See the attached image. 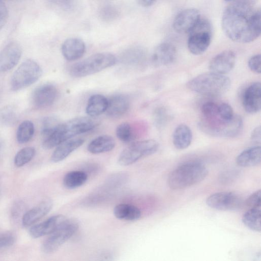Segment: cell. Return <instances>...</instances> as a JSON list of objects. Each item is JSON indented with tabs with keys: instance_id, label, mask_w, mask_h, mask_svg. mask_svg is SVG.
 <instances>
[{
	"instance_id": "cell-1",
	"label": "cell",
	"mask_w": 261,
	"mask_h": 261,
	"mask_svg": "<svg viewBox=\"0 0 261 261\" xmlns=\"http://www.w3.org/2000/svg\"><path fill=\"white\" fill-rule=\"evenodd\" d=\"M222 28L226 36L233 41L249 43L260 34V11L252 6L234 1L224 10Z\"/></svg>"
},
{
	"instance_id": "cell-2",
	"label": "cell",
	"mask_w": 261,
	"mask_h": 261,
	"mask_svg": "<svg viewBox=\"0 0 261 261\" xmlns=\"http://www.w3.org/2000/svg\"><path fill=\"white\" fill-rule=\"evenodd\" d=\"M97 122L89 117H76L61 123L55 130L43 140L42 146L50 149L63 142L93 129Z\"/></svg>"
},
{
	"instance_id": "cell-3",
	"label": "cell",
	"mask_w": 261,
	"mask_h": 261,
	"mask_svg": "<svg viewBox=\"0 0 261 261\" xmlns=\"http://www.w3.org/2000/svg\"><path fill=\"white\" fill-rule=\"evenodd\" d=\"M191 91L207 96H220L230 88V79L223 74L212 71L200 74L187 83Z\"/></svg>"
},
{
	"instance_id": "cell-4",
	"label": "cell",
	"mask_w": 261,
	"mask_h": 261,
	"mask_svg": "<svg viewBox=\"0 0 261 261\" xmlns=\"http://www.w3.org/2000/svg\"><path fill=\"white\" fill-rule=\"evenodd\" d=\"M206 167L198 162L182 164L174 169L168 177V184L173 190H180L202 181L207 176Z\"/></svg>"
},
{
	"instance_id": "cell-5",
	"label": "cell",
	"mask_w": 261,
	"mask_h": 261,
	"mask_svg": "<svg viewBox=\"0 0 261 261\" xmlns=\"http://www.w3.org/2000/svg\"><path fill=\"white\" fill-rule=\"evenodd\" d=\"M117 59L108 52L93 54L74 65L70 68V74L74 77H82L98 72L116 64Z\"/></svg>"
},
{
	"instance_id": "cell-6",
	"label": "cell",
	"mask_w": 261,
	"mask_h": 261,
	"mask_svg": "<svg viewBox=\"0 0 261 261\" xmlns=\"http://www.w3.org/2000/svg\"><path fill=\"white\" fill-rule=\"evenodd\" d=\"M212 31L210 22L207 19L200 18L189 33L187 44L191 53L200 55L207 50L211 42Z\"/></svg>"
},
{
	"instance_id": "cell-7",
	"label": "cell",
	"mask_w": 261,
	"mask_h": 261,
	"mask_svg": "<svg viewBox=\"0 0 261 261\" xmlns=\"http://www.w3.org/2000/svg\"><path fill=\"white\" fill-rule=\"evenodd\" d=\"M42 69L34 60L24 61L15 71L11 80V88L18 91L32 85L41 77Z\"/></svg>"
},
{
	"instance_id": "cell-8",
	"label": "cell",
	"mask_w": 261,
	"mask_h": 261,
	"mask_svg": "<svg viewBox=\"0 0 261 261\" xmlns=\"http://www.w3.org/2000/svg\"><path fill=\"white\" fill-rule=\"evenodd\" d=\"M158 148V142L152 139L133 142L121 152L118 162L123 166L130 165L142 158L154 153Z\"/></svg>"
},
{
	"instance_id": "cell-9",
	"label": "cell",
	"mask_w": 261,
	"mask_h": 261,
	"mask_svg": "<svg viewBox=\"0 0 261 261\" xmlns=\"http://www.w3.org/2000/svg\"><path fill=\"white\" fill-rule=\"evenodd\" d=\"M79 222L73 219H67L58 229L49 234L41 245V250L46 254L55 252L76 232Z\"/></svg>"
},
{
	"instance_id": "cell-10",
	"label": "cell",
	"mask_w": 261,
	"mask_h": 261,
	"mask_svg": "<svg viewBox=\"0 0 261 261\" xmlns=\"http://www.w3.org/2000/svg\"><path fill=\"white\" fill-rule=\"evenodd\" d=\"M210 207L221 211H234L240 208L243 201L240 196L232 192H218L211 195L206 200Z\"/></svg>"
},
{
	"instance_id": "cell-11",
	"label": "cell",
	"mask_w": 261,
	"mask_h": 261,
	"mask_svg": "<svg viewBox=\"0 0 261 261\" xmlns=\"http://www.w3.org/2000/svg\"><path fill=\"white\" fill-rule=\"evenodd\" d=\"M58 96V90L53 84L47 83L37 87L33 91L32 101L38 108H47L52 105Z\"/></svg>"
},
{
	"instance_id": "cell-12",
	"label": "cell",
	"mask_w": 261,
	"mask_h": 261,
	"mask_svg": "<svg viewBox=\"0 0 261 261\" xmlns=\"http://www.w3.org/2000/svg\"><path fill=\"white\" fill-rule=\"evenodd\" d=\"M200 18V13L197 9H185L179 13L175 17L173 23V28L179 33H189Z\"/></svg>"
},
{
	"instance_id": "cell-13",
	"label": "cell",
	"mask_w": 261,
	"mask_h": 261,
	"mask_svg": "<svg viewBox=\"0 0 261 261\" xmlns=\"http://www.w3.org/2000/svg\"><path fill=\"white\" fill-rule=\"evenodd\" d=\"M67 219L65 216L61 214L52 216L45 221L32 226L29 233L34 239L49 235L60 227Z\"/></svg>"
},
{
	"instance_id": "cell-14",
	"label": "cell",
	"mask_w": 261,
	"mask_h": 261,
	"mask_svg": "<svg viewBox=\"0 0 261 261\" xmlns=\"http://www.w3.org/2000/svg\"><path fill=\"white\" fill-rule=\"evenodd\" d=\"M243 106L249 114L259 112L261 109V84L260 82L251 84L245 90L243 95Z\"/></svg>"
},
{
	"instance_id": "cell-15",
	"label": "cell",
	"mask_w": 261,
	"mask_h": 261,
	"mask_svg": "<svg viewBox=\"0 0 261 261\" xmlns=\"http://www.w3.org/2000/svg\"><path fill=\"white\" fill-rule=\"evenodd\" d=\"M236 61V55L233 51L230 50H224L211 60L209 69L212 72L224 75L233 68Z\"/></svg>"
},
{
	"instance_id": "cell-16",
	"label": "cell",
	"mask_w": 261,
	"mask_h": 261,
	"mask_svg": "<svg viewBox=\"0 0 261 261\" xmlns=\"http://www.w3.org/2000/svg\"><path fill=\"white\" fill-rule=\"evenodd\" d=\"M20 45L15 42L8 43L0 53V71H9L19 61L21 56Z\"/></svg>"
},
{
	"instance_id": "cell-17",
	"label": "cell",
	"mask_w": 261,
	"mask_h": 261,
	"mask_svg": "<svg viewBox=\"0 0 261 261\" xmlns=\"http://www.w3.org/2000/svg\"><path fill=\"white\" fill-rule=\"evenodd\" d=\"M176 57L175 46L170 43L164 42L155 47L151 56V61L155 66H164L173 63Z\"/></svg>"
},
{
	"instance_id": "cell-18",
	"label": "cell",
	"mask_w": 261,
	"mask_h": 261,
	"mask_svg": "<svg viewBox=\"0 0 261 261\" xmlns=\"http://www.w3.org/2000/svg\"><path fill=\"white\" fill-rule=\"evenodd\" d=\"M147 55L145 48L140 46H134L124 50L120 56V60L127 66L141 68L145 66Z\"/></svg>"
},
{
	"instance_id": "cell-19",
	"label": "cell",
	"mask_w": 261,
	"mask_h": 261,
	"mask_svg": "<svg viewBox=\"0 0 261 261\" xmlns=\"http://www.w3.org/2000/svg\"><path fill=\"white\" fill-rule=\"evenodd\" d=\"M53 202L51 199L46 198L33 207L23 216L22 224L24 227H28L35 224L46 215L51 210Z\"/></svg>"
},
{
	"instance_id": "cell-20",
	"label": "cell",
	"mask_w": 261,
	"mask_h": 261,
	"mask_svg": "<svg viewBox=\"0 0 261 261\" xmlns=\"http://www.w3.org/2000/svg\"><path fill=\"white\" fill-rule=\"evenodd\" d=\"M86 50L84 42L79 38H69L63 43L61 51L64 57L72 61L81 58Z\"/></svg>"
},
{
	"instance_id": "cell-21",
	"label": "cell",
	"mask_w": 261,
	"mask_h": 261,
	"mask_svg": "<svg viewBox=\"0 0 261 261\" xmlns=\"http://www.w3.org/2000/svg\"><path fill=\"white\" fill-rule=\"evenodd\" d=\"M130 100L128 97L123 94H117L108 99L106 110L107 114L112 118H118L125 114L129 109Z\"/></svg>"
},
{
	"instance_id": "cell-22",
	"label": "cell",
	"mask_w": 261,
	"mask_h": 261,
	"mask_svg": "<svg viewBox=\"0 0 261 261\" xmlns=\"http://www.w3.org/2000/svg\"><path fill=\"white\" fill-rule=\"evenodd\" d=\"M84 140L80 138H72L67 140L59 145L53 152L50 160L53 163H58L65 159L73 151L80 147Z\"/></svg>"
},
{
	"instance_id": "cell-23",
	"label": "cell",
	"mask_w": 261,
	"mask_h": 261,
	"mask_svg": "<svg viewBox=\"0 0 261 261\" xmlns=\"http://www.w3.org/2000/svg\"><path fill=\"white\" fill-rule=\"evenodd\" d=\"M261 162V148L255 146L244 150L236 158L238 165L243 167L257 166Z\"/></svg>"
},
{
	"instance_id": "cell-24",
	"label": "cell",
	"mask_w": 261,
	"mask_h": 261,
	"mask_svg": "<svg viewBox=\"0 0 261 261\" xmlns=\"http://www.w3.org/2000/svg\"><path fill=\"white\" fill-rule=\"evenodd\" d=\"M115 146L114 139L110 135H103L92 140L88 144L87 149L92 154H99L111 151Z\"/></svg>"
},
{
	"instance_id": "cell-25",
	"label": "cell",
	"mask_w": 261,
	"mask_h": 261,
	"mask_svg": "<svg viewBox=\"0 0 261 261\" xmlns=\"http://www.w3.org/2000/svg\"><path fill=\"white\" fill-rule=\"evenodd\" d=\"M192 140V131L188 125L181 124L175 128L172 138L175 148L180 150L186 149L190 146Z\"/></svg>"
},
{
	"instance_id": "cell-26",
	"label": "cell",
	"mask_w": 261,
	"mask_h": 261,
	"mask_svg": "<svg viewBox=\"0 0 261 261\" xmlns=\"http://www.w3.org/2000/svg\"><path fill=\"white\" fill-rule=\"evenodd\" d=\"M108 99L101 94L92 95L88 99L86 108V113L90 117L97 116L106 111Z\"/></svg>"
},
{
	"instance_id": "cell-27",
	"label": "cell",
	"mask_w": 261,
	"mask_h": 261,
	"mask_svg": "<svg viewBox=\"0 0 261 261\" xmlns=\"http://www.w3.org/2000/svg\"><path fill=\"white\" fill-rule=\"evenodd\" d=\"M114 214L119 219L135 221L140 218L141 212L138 207L134 205L121 203L115 206Z\"/></svg>"
},
{
	"instance_id": "cell-28",
	"label": "cell",
	"mask_w": 261,
	"mask_h": 261,
	"mask_svg": "<svg viewBox=\"0 0 261 261\" xmlns=\"http://www.w3.org/2000/svg\"><path fill=\"white\" fill-rule=\"evenodd\" d=\"M242 222L249 229L260 232L261 230V210L260 208H251L244 214Z\"/></svg>"
},
{
	"instance_id": "cell-29",
	"label": "cell",
	"mask_w": 261,
	"mask_h": 261,
	"mask_svg": "<svg viewBox=\"0 0 261 261\" xmlns=\"http://www.w3.org/2000/svg\"><path fill=\"white\" fill-rule=\"evenodd\" d=\"M88 179V175L83 171L74 170L67 173L63 180L65 188L73 189L83 185Z\"/></svg>"
},
{
	"instance_id": "cell-30",
	"label": "cell",
	"mask_w": 261,
	"mask_h": 261,
	"mask_svg": "<svg viewBox=\"0 0 261 261\" xmlns=\"http://www.w3.org/2000/svg\"><path fill=\"white\" fill-rule=\"evenodd\" d=\"M35 132L33 123L30 120L22 121L16 131V140L20 144L28 142L33 138Z\"/></svg>"
},
{
	"instance_id": "cell-31",
	"label": "cell",
	"mask_w": 261,
	"mask_h": 261,
	"mask_svg": "<svg viewBox=\"0 0 261 261\" xmlns=\"http://www.w3.org/2000/svg\"><path fill=\"white\" fill-rule=\"evenodd\" d=\"M17 120V112L14 108L6 106L0 109V127L13 125Z\"/></svg>"
},
{
	"instance_id": "cell-32",
	"label": "cell",
	"mask_w": 261,
	"mask_h": 261,
	"mask_svg": "<svg viewBox=\"0 0 261 261\" xmlns=\"http://www.w3.org/2000/svg\"><path fill=\"white\" fill-rule=\"evenodd\" d=\"M36 153L35 148L25 147L19 150L16 154L14 163L17 167H21L32 160Z\"/></svg>"
},
{
	"instance_id": "cell-33",
	"label": "cell",
	"mask_w": 261,
	"mask_h": 261,
	"mask_svg": "<svg viewBox=\"0 0 261 261\" xmlns=\"http://www.w3.org/2000/svg\"><path fill=\"white\" fill-rule=\"evenodd\" d=\"M116 135L118 139L123 143L131 142L134 137L131 125L126 122L118 125L116 129Z\"/></svg>"
},
{
	"instance_id": "cell-34",
	"label": "cell",
	"mask_w": 261,
	"mask_h": 261,
	"mask_svg": "<svg viewBox=\"0 0 261 261\" xmlns=\"http://www.w3.org/2000/svg\"><path fill=\"white\" fill-rule=\"evenodd\" d=\"M61 123L59 120L53 116L45 117L42 121L41 135L45 138L53 133Z\"/></svg>"
},
{
	"instance_id": "cell-35",
	"label": "cell",
	"mask_w": 261,
	"mask_h": 261,
	"mask_svg": "<svg viewBox=\"0 0 261 261\" xmlns=\"http://www.w3.org/2000/svg\"><path fill=\"white\" fill-rule=\"evenodd\" d=\"M119 16V11L115 6L107 5L102 7L99 11L100 18L106 22L112 21Z\"/></svg>"
},
{
	"instance_id": "cell-36",
	"label": "cell",
	"mask_w": 261,
	"mask_h": 261,
	"mask_svg": "<svg viewBox=\"0 0 261 261\" xmlns=\"http://www.w3.org/2000/svg\"><path fill=\"white\" fill-rule=\"evenodd\" d=\"M168 110L164 107L156 108L153 114V119L154 124L157 127L164 126L170 117Z\"/></svg>"
},
{
	"instance_id": "cell-37",
	"label": "cell",
	"mask_w": 261,
	"mask_h": 261,
	"mask_svg": "<svg viewBox=\"0 0 261 261\" xmlns=\"http://www.w3.org/2000/svg\"><path fill=\"white\" fill-rule=\"evenodd\" d=\"M217 114L219 119L225 123L230 121L235 115L231 106L225 102L218 105Z\"/></svg>"
},
{
	"instance_id": "cell-38",
	"label": "cell",
	"mask_w": 261,
	"mask_h": 261,
	"mask_svg": "<svg viewBox=\"0 0 261 261\" xmlns=\"http://www.w3.org/2000/svg\"><path fill=\"white\" fill-rule=\"evenodd\" d=\"M16 241V236L12 231H6L0 232V248L11 246Z\"/></svg>"
},
{
	"instance_id": "cell-39",
	"label": "cell",
	"mask_w": 261,
	"mask_h": 261,
	"mask_svg": "<svg viewBox=\"0 0 261 261\" xmlns=\"http://www.w3.org/2000/svg\"><path fill=\"white\" fill-rule=\"evenodd\" d=\"M245 205L249 208H261V190H258L246 199Z\"/></svg>"
},
{
	"instance_id": "cell-40",
	"label": "cell",
	"mask_w": 261,
	"mask_h": 261,
	"mask_svg": "<svg viewBox=\"0 0 261 261\" xmlns=\"http://www.w3.org/2000/svg\"><path fill=\"white\" fill-rule=\"evenodd\" d=\"M248 66L249 69L256 74L261 73V56L257 54L252 56L248 60Z\"/></svg>"
},
{
	"instance_id": "cell-41",
	"label": "cell",
	"mask_w": 261,
	"mask_h": 261,
	"mask_svg": "<svg viewBox=\"0 0 261 261\" xmlns=\"http://www.w3.org/2000/svg\"><path fill=\"white\" fill-rule=\"evenodd\" d=\"M53 3L58 5L65 10H70L73 9L77 0H50Z\"/></svg>"
},
{
	"instance_id": "cell-42",
	"label": "cell",
	"mask_w": 261,
	"mask_h": 261,
	"mask_svg": "<svg viewBox=\"0 0 261 261\" xmlns=\"http://www.w3.org/2000/svg\"><path fill=\"white\" fill-rule=\"evenodd\" d=\"M8 18V10L5 4L0 0V30L5 24Z\"/></svg>"
},
{
	"instance_id": "cell-43",
	"label": "cell",
	"mask_w": 261,
	"mask_h": 261,
	"mask_svg": "<svg viewBox=\"0 0 261 261\" xmlns=\"http://www.w3.org/2000/svg\"><path fill=\"white\" fill-rule=\"evenodd\" d=\"M251 140L253 143L260 144L261 141V129L260 126H257L253 130L251 135Z\"/></svg>"
},
{
	"instance_id": "cell-44",
	"label": "cell",
	"mask_w": 261,
	"mask_h": 261,
	"mask_svg": "<svg viewBox=\"0 0 261 261\" xmlns=\"http://www.w3.org/2000/svg\"><path fill=\"white\" fill-rule=\"evenodd\" d=\"M137 3L141 6L148 7L152 5L157 0H136Z\"/></svg>"
},
{
	"instance_id": "cell-45",
	"label": "cell",
	"mask_w": 261,
	"mask_h": 261,
	"mask_svg": "<svg viewBox=\"0 0 261 261\" xmlns=\"http://www.w3.org/2000/svg\"><path fill=\"white\" fill-rule=\"evenodd\" d=\"M224 1H226V2H232V1H234L235 0H224Z\"/></svg>"
}]
</instances>
